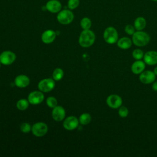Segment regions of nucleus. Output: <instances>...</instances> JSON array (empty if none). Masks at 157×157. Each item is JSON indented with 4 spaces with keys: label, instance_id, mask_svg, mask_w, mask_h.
Returning <instances> with one entry per match:
<instances>
[{
    "label": "nucleus",
    "instance_id": "f257e3e1",
    "mask_svg": "<svg viewBox=\"0 0 157 157\" xmlns=\"http://www.w3.org/2000/svg\"><path fill=\"white\" fill-rule=\"evenodd\" d=\"M95 39L96 36L93 31L90 29L83 30L79 36L78 43L83 47H89L94 44Z\"/></svg>",
    "mask_w": 157,
    "mask_h": 157
},
{
    "label": "nucleus",
    "instance_id": "f03ea898",
    "mask_svg": "<svg viewBox=\"0 0 157 157\" xmlns=\"http://www.w3.org/2000/svg\"><path fill=\"white\" fill-rule=\"evenodd\" d=\"M150 40L149 34L143 31H136L132 35V44L137 47H144L149 43Z\"/></svg>",
    "mask_w": 157,
    "mask_h": 157
},
{
    "label": "nucleus",
    "instance_id": "7ed1b4c3",
    "mask_svg": "<svg viewBox=\"0 0 157 157\" xmlns=\"http://www.w3.org/2000/svg\"><path fill=\"white\" fill-rule=\"evenodd\" d=\"M103 38L105 42L109 44L117 43L118 40V33L117 30L113 26L106 28L103 33Z\"/></svg>",
    "mask_w": 157,
    "mask_h": 157
},
{
    "label": "nucleus",
    "instance_id": "20e7f679",
    "mask_svg": "<svg viewBox=\"0 0 157 157\" xmlns=\"http://www.w3.org/2000/svg\"><path fill=\"white\" fill-rule=\"evenodd\" d=\"M57 20L59 23L63 25H68L74 20L73 13L68 9L60 10L57 15Z\"/></svg>",
    "mask_w": 157,
    "mask_h": 157
},
{
    "label": "nucleus",
    "instance_id": "39448f33",
    "mask_svg": "<svg viewBox=\"0 0 157 157\" xmlns=\"http://www.w3.org/2000/svg\"><path fill=\"white\" fill-rule=\"evenodd\" d=\"M55 86V80L48 78L40 80L38 83V88L42 92H48L52 91Z\"/></svg>",
    "mask_w": 157,
    "mask_h": 157
},
{
    "label": "nucleus",
    "instance_id": "423d86ee",
    "mask_svg": "<svg viewBox=\"0 0 157 157\" xmlns=\"http://www.w3.org/2000/svg\"><path fill=\"white\" fill-rule=\"evenodd\" d=\"M31 131L34 136L37 137H42L47 134L48 131V126L44 122H37L33 125Z\"/></svg>",
    "mask_w": 157,
    "mask_h": 157
},
{
    "label": "nucleus",
    "instance_id": "0eeeda50",
    "mask_svg": "<svg viewBox=\"0 0 157 157\" xmlns=\"http://www.w3.org/2000/svg\"><path fill=\"white\" fill-rule=\"evenodd\" d=\"M106 103L107 105L111 109H117L122 105V98L118 94H112L109 95L106 99Z\"/></svg>",
    "mask_w": 157,
    "mask_h": 157
},
{
    "label": "nucleus",
    "instance_id": "6e6552de",
    "mask_svg": "<svg viewBox=\"0 0 157 157\" xmlns=\"http://www.w3.org/2000/svg\"><path fill=\"white\" fill-rule=\"evenodd\" d=\"M156 75L153 71H144L139 74V80L144 84L152 83L156 78Z\"/></svg>",
    "mask_w": 157,
    "mask_h": 157
},
{
    "label": "nucleus",
    "instance_id": "1a4fd4ad",
    "mask_svg": "<svg viewBox=\"0 0 157 157\" xmlns=\"http://www.w3.org/2000/svg\"><path fill=\"white\" fill-rule=\"evenodd\" d=\"M44 99V95L41 91H34L31 92L28 96V102L33 105L40 104Z\"/></svg>",
    "mask_w": 157,
    "mask_h": 157
},
{
    "label": "nucleus",
    "instance_id": "9d476101",
    "mask_svg": "<svg viewBox=\"0 0 157 157\" xmlns=\"http://www.w3.org/2000/svg\"><path fill=\"white\" fill-rule=\"evenodd\" d=\"M16 59L15 54L11 51H4L0 55V61L4 65L12 64Z\"/></svg>",
    "mask_w": 157,
    "mask_h": 157
},
{
    "label": "nucleus",
    "instance_id": "9b49d317",
    "mask_svg": "<svg viewBox=\"0 0 157 157\" xmlns=\"http://www.w3.org/2000/svg\"><path fill=\"white\" fill-rule=\"evenodd\" d=\"M144 61L146 64L154 66L157 64V52L150 50L147 52L144 55Z\"/></svg>",
    "mask_w": 157,
    "mask_h": 157
},
{
    "label": "nucleus",
    "instance_id": "f8f14e48",
    "mask_svg": "<svg viewBox=\"0 0 157 157\" xmlns=\"http://www.w3.org/2000/svg\"><path fill=\"white\" fill-rule=\"evenodd\" d=\"M79 121L74 116H69L67 117L63 122V127L69 131L76 129L78 125Z\"/></svg>",
    "mask_w": 157,
    "mask_h": 157
},
{
    "label": "nucleus",
    "instance_id": "ddd939ff",
    "mask_svg": "<svg viewBox=\"0 0 157 157\" xmlns=\"http://www.w3.org/2000/svg\"><path fill=\"white\" fill-rule=\"evenodd\" d=\"M52 115L53 120L56 121H61L65 118L66 112L63 107L56 105V107L53 108Z\"/></svg>",
    "mask_w": 157,
    "mask_h": 157
},
{
    "label": "nucleus",
    "instance_id": "4468645a",
    "mask_svg": "<svg viewBox=\"0 0 157 157\" xmlns=\"http://www.w3.org/2000/svg\"><path fill=\"white\" fill-rule=\"evenodd\" d=\"M62 5L61 2L58 0H50L48 1L46 5L45 9L51 13H58L61 10Z\"/></svg>",
    "mask_w": 157,
    "mask_h": 157
},
{
    "label": "nucleus",
    "instance_id": "2eb2a0df",
    "mask_svg": "<svg viewBox=\"0 0 157 157\" xmlns=\"http://www.w3.org/2000/svg\"><path fill=\"white\" fill-rule=\"evenodd\" d=\"M145 66L146 64L144 61L141 59L136 60V61L132 64L131 66V70L133 74L136 75H139L145 70Z\"/></svg>",
    "mask_w": 157,
    "mask_h": 157
},
{
    "label": "nucleus",
    "instance_id": "dca6fc26",
    "mask_svg": "<svg viewBox=\"0 0 157 157\" xmlns=\"http://www.w3.org/2000/svg\"><path fill=\"white\" fill-rule=\"evenodd\" d=\"M56 35V33L52 29L46 30L41 36L42 41L45 44H50L55 39Z\"/></svg>",
    "mask_w": 157,
    "mask_h": 157
},
{
    "label": "nucleus",
    "instance_id": "f3484780",
    "mask_svg": "<svg viewBox=\"0 0 157 157\" xmlns=\"http://www.w3.org/2000/svg\"><path fill=\"white\" fill-rule=\"evenodd\" d=\"M15 85L19 88L26 87L30 83L29 77L25 75H19L17 76L14 80Z\"/></svg>",
    "mask_w": 157,
    "mask_h": 157
},
{
    "label": "nucleus",
    "instance_id": "a211bd4d",
    "mask_svg": "<svg viewBox=\"0 0 157 157\" xmlns=\"http://www.w3.org/2000/svg\"><path fill=\"white\" fill-rule=\"evenodd\" d=\"M132 44V39L128 37H123L120 39H118V40L117 42V46L123 50H126L129 48Z\"/></svg>",
    "mask_w": 157,
    "mask_h": 157
},
{
    "label": "nucleus",
    "instance_id": "6ab92c4d",
    "mask_svg": "<svg viewBox=\"0 0 157 157\" xmlns=\"http://www.w3.org/2000/svg\"><path fill=\"white\" fill-rule=\"evenodd\" d=\"M147 25L146 19L143 17H137L134 21V26L136 31H142Z\"/></svg>",
    "mask_w": 157,
    "mask_h": 157
},
{
    "label": "nucleus",
    "instance_id": "aec40b11",
    "mask_svg": "<svg viewBox=\"0 0 157 157\" xmlns=\"http://www.w3.org/2000/svg\"><path fill=\"white\" fill-rule=\"evenodd\" d=\"M91 120V117L88 113H82L78 119L79 123L83 125H86L90 123Z\"/></svg>",
    "mask_w": 157,
    "mask_h": 157
},
{
    "label": "nucleus",
    "instance_id": "412c9836",
    "mask_svg": "<svg viewBox=\"0 0 157 157\" xmlns=\"http://www.w3.org/2000/svg\"><path fill=\"white\" fill-rule=\"evenodd\" d=\"M29 103V102H28V100L25 99H21L17 101L16 106L18 110H25L28 107Z\"/></svg>",
    "mask_w": 157,
    "mask_h": 157
},
{
    "label": "nucleus",
    "instance_id": "4be33fe9",
    "mask_svg": "<svg viewBox=\"0 0 157 157\" xmlns=\"http://www.w3.org/2000/svg\"><path fill=\"white\" fill-rule=\"evenodd\" d=\"M63 75H64V72L62 69L59 67L56 68L53 72V74H52L53 79H54L56 81H59L62 79Z\"/></svg>",
    "mask_w": 157,
    "mask_h": 157
},
{
    "label": "nucleus",
    "instance_id": "5701e85b",
    "mask_svg": "<svg viewBox=\"0 0 157 157\" xmlns=\"http://www.w3.org/2000/svg\"><path fill=\"white\" fill-rule=\"evenodd\" d=\"M91 21L88 17L83 18L80 21V26L83 30L90 29L91 26Z\"/></svg>",
    "mask_w": 157,
    "mask_h": 157
},
{
    "label": "nucleus",
    "instance_id": "b1692460",
    "mask_svg": "<svg viewBox=\"0 0 157 157\" xmlns=\"http://www.w3.org/2000/svg\"><path fill=\"white\" fill-rule=\"evenodd\" d=\"M144 53L140 48H136L132 52V56L136 60H140L144 58Z\"/></svg>",
    "mask_w": 157,
    "mask_h": 157
},
{
    "label": "nucleus",
    "instance_id": "393cba45",
    "mask_svg": "<svg viewBox=\"0 0 157 157\" xmlns=\"http://www.w3.org/2000/svg\"><path fill=\"white\" fill-rule=\"evenodd\" d=\"M46 104L50 108H54L57 105L58 101L55 97L50 96L46 100Z\"/></svg>",
    "mask_w": 157,
    "mask_h": 157
},
{
    "label": "nucleus",
    "instance_id": "a878e982",
    "mask_svg": "<svg viewBox=\"0 0 157 157\" xmlns=\"http://www.w3.org/2000/svg\"><path fill=\"white\" fill-rule=\"evenodd\" d=\"M118 115L121 118H125L128 115L129 110L124 105H121L118 109Z\"/></svg>",
    "mask_w": 157,
    "mask_h": 157
},
{
    "label": "nucleus",
    "instance_id": "bb28decb",
    "mask_svg": "<svg viewBox=\"0 0 157 157\" xmlns=\"http://www.w3.org/2000/svg\"><path fill=\"white\" fill-rule=\"evenodd\" d=\"M79 3V0H69L67 2V7L70 10H73L78 6Z\"/></svg>",
    "mask_w": 157,
    "mask_h": 157
},
{
    "label": "nucleus",
    "instance_id": "cd10ccee",
    "mask_svg": "<svg viewBox=\"0 0 157 157\" xmlns=\"http://www.w3.org/2000/svg\"><path fill=\"white\" fill-rule=\"evenodd\" d=\"M124 31L127 34L132 36L136 32V29H135L134 25L128 24L125 26Z\"/></svg>",
    "mask_w": 157,
    "mask_h": 157
},
{
    "label": "nucleus",
    "instance_id": "c85d7f7f",
    "mask_svg": "<svg viewBox=\"0 0 157 157\" xmlns=\"http://www.w3.org/2000/svg\"><path fill=\"white\" fill-rule=\"evenodd\" d=\"M31 126L28 123H23L20 126V130L23 133H28L31 131Z\"/></svg>",
    "mask_w": 157,
    "mask_h": 157
},
{
    "label": "nucleus",
    "instance_id": "c756f323",
    "mask_svg": "<svg viewBox=\"0 0 157 157\" xmlns=\"http://www.w3.org/2000/svg\"><path fill=\"white\" fill-rule=\"evenodd\" d=\"M151 88H152L153 90H154L155 91H157V81H154L152 83Z\"/></svg>",
    "mask_w": 157,
    "mask_h": 157
},
{
    "label": "nucleus",
    "instance_id": "7c9ffc66",
    "mask_svg": "<svg viewBox=\"0 0 157 157\" xmlns=\"http://www.w3.org/2000/svg\"><path fill=\"white\" fill-rule=\"evenodd\" d=\"M153 72H154V73L155 74V75H157V66H156V67L154 68Z\"/></svg>",
    "mask_w": 157,
    "mask_h": 157
},
{
    "label": "nucleus",
    "instance_id": "2f4dec72",
    "mask_svg": "<svg viewBox=\"0 0 157 157\" xmlns=\"http://www.w3.org/2000/svg\"><path fill=\"white\" fill-rule=\"evenodd\" d=\"M152 1H154V2H157V0H151Z\"/></svg>",
    "mask_w": 157,
    "mask_h": 157
},
{
    "label": "nucleus",
    "instance_id": "473e14b6",
    "mask_svg": "<svg viewBox=\"0 0 157 157\" xmlns=\"http://www.w3.org/2000/svg\"><path fill=\"white\" fill-rule=\"evenodd\" d=\"M1 61H0V67H1Z\"/></svg>",
    "mask_w": 157,
    "mask_h": 157
}]
</instances>
